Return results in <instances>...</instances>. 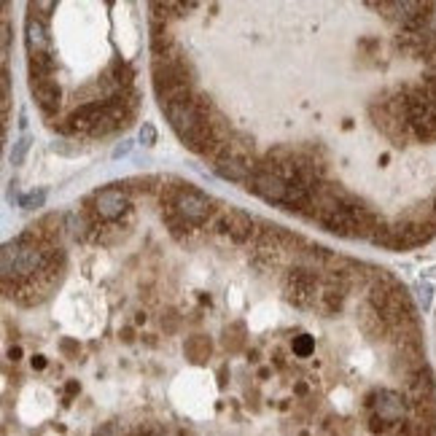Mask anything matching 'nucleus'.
Returning <instances> with one entry per match:
<instances>
[{
  "mask_svg": "<svg viewBox=\"0 0 436 436\" xmlns=\"http://www.w3.org/2000/svg\"><path fill=\"white\" fill-rule=\"evenodd\" d=\"M30 89H32V97H35L38 108L44 111L46 116H51V113H57V111H60L62 89H60V84H57L54 78H46V81H35V84H30Z\"/></svg>",
  "mask_w": 436,
  "mask_h": 436,
  "instance_id": "9d476101",
  "label": "nucleus"
},
{
  "mask_svg": "<svg viewBox=\"0 0 436 436\" xmlns=\"http://www.w3.org/2000/svg\"><path fill=\"white\" fill-rule=\"evenodd\" d=\"M51 151H57V154H65V156H75V154H81V146H70L68 140H54L51 143Z\"/></svg>",
  "mask_w": 436,
  "mask_h": 436,
  "instance_id": "b1692460",
  "label": "nucleus"
},
{
  "mask_svg": "<svg viewBox=\"0 0 436 436\" xmlns=\"http://www.w3.org/2000/svg\"><path fill=\"white\" fill-rule=\"evenodd\" d=\"M30 143L32 137L27 135V132H22V137L14 143V149H11V165H22L25 162V156H27V151H30Z\"/></svg>",
  "mask_w": 436,
  "mask_h": 436,
  "instance_id": "6ab92c4d",
  "label": "nucleus"
},
{
  "mask_svg": "<svg viewBox=\"0 0 436 436\" xmlns=\"http://www.w3.org/2000/svg\"><path fill=\"white\" fill-rule=\"evenodd\" d=\"M211 356V340L208 337H189L186 340V359L194 363H202Z\"/></svg>",
  "mask_w": 436,
  "mask_h": 436,
  "instance_id": "dca6fc26",
  "label": "nucleus"
},
{
  "mask_svg": "<svg viewBox=\"0 0 436 436\" xmlns=\"http://www.w3.org/2000/svg\"><path fill=\"white\" fill-rule=\"evenodd\" d=\"M213 170H216L218 178L232 181V183H248L251 181V175H254L251 167L237 162V159H232V156H221V159H216V162H213Z\"/></svg>",
  "mask_w": 436,
  "mask_h": 436,
  "instance_id": "9b49d317",
  "label": "nucleus"
},
{
  "mask_svg": "<svg viewBox=\"0 0 436 436\" xmlns=\"http://www.w3.org/2000/svg\"><path fill=\"white\" fill-rule=\"evenodd\" d=\"M149 44H151V54L156 57V54L170 51V49L175 46V41H173V35H170V30H167V25H151Z\"/></svg>",
  "mask_w": 436,
  "mask_h": 436,
  "instance_id": "2eb2a0df",
  "label": "nucleus"
},
{
  "mask_svg": "<svg viewBox=\"0 0 436 436\" xmlns=\"http://www.w3.org/2000/svg\"><path fill=\"white\" fill-rule=\"evenodd\" d=\"M30 363H32V369H35V372H41V369H46V356H32L30 359Z\"/></svg>",
  "mask_w": 436,
  "mask_h": 436,
  "instance_id": "bb28decb",
  "label": "nucleus"
},
{
  "mask_svg": "<svg viewBox=\"0 0 436 436\" xmlns=\"http://www.w3.org/2000/svg\"><path fill=\"white\" fill-rule=\"evenodd\" d=\"M27 11L46 22V19L51 16V11H57V3H30V6H27Z\"/></svg>",
  "mask_w": 436,
  "mask_h": 436,
  "instance_id": "4be33fe9",
  "label": "nucleus"
},
{
  "mask_svg": "<svg viewBox=\"0 0 436 436\" xmlns=\"http://www.w3.org/2000/svg\"><path fill=\"white\" fill-rule=\"evenodd\" d=\"M54 68H57V62H54V57H51V51H49V54H38V57H30V60H27L30 84L51 78V75H54Z\"/></svg>",
  "mask_w": 436,
  "mask_h": 436,
  "instance_id": "ddd939ff",
  "label": "nucleus"
},
{
  "mask_svg": "<svg viewBox=\"0 0 436 436\" xmlns=\"http://www.w3.org/2000/svg\"><path fill=\"white\" fill-rule=\"evenodd\" d=\"M8 359H11V361H19V359H22V347H11V350H8Z\"/></svg>",
  "mask_w": 436,
  "mask_h": 436,
  "instance_id": "c85d7f7f",
  "label": "nucleus"
},
{
  "mask_svg": "<svg viewBox=\"0 0 436 436\" xmlns=\"http://www.w3.org/2000/svg\"><path fill=\"white\" fill-rule=\"evenodd\" d=\"M25 44H27V54L30 57L49 54V46H51L49 27H46L44 19H38L35 14H27V19H25Z\"/></svg>",
  "mask_w": 436,
  "mask_h": 436,
  "instance_id": "1a4fd4ad",
  "label": "nucleus"
},
{
  "mask_svg": "<svg viewBox=\"0 0 436 436\" xmlns=\"http://www.w3.org/2000/svg\"><path fill=\"white\" fill-rule=\"evenodd\" d=\"M350 286H353L350 278L340 275V272H329V275L320 280V297H318V307H320V313L329 316V318L340 316L342 307H345Z\"/></svg>",
  "mask_w": 436,
  "mask_h": 436,
  "instance_id": "423d86ee",
  "label": "nucleus"
},
{
  "mask_svg": "<svg viewBox=\"0 0 436 436\" xmlns=\"http://www.w3.org/2000/svg\"><path fill=\"white\" fill-rule=\"evenodd\" d=\"M84 205H87V211H81V213H84L94 226L116 224L121 216H127L130 208H132L130 192H127L121 183H113V186H106V189H97Z\"/></svg>",
  "mask_w": 436,
  "mask_h": 436,
  "instance_id": "f257e3e1",
  "label": "nucleus"
},
{
  "mask_svg": "<svg viewBox=\"0 0 436 436\" xmlns=\"http://www.w3.org/2000/svg\"><path fill=\"white\" fill-rule=\"evenodd\" d=\"M0 87H3V121H8V111H11V73H8L6 65H3V73H0Z\"/></svg>",
  "mask_w": 436,
  "mask_h": 436,
  "instance_id": "a211bd4d",
  "label": "nucleus"
},
{
  "mask_svg": "<svg viewBox=\"0 0 436 436\" xmlns=\"http://www.w3.org/2000/svg\"><path fill=\"white\" fill-rule=\"evenodd\" d=\"M65 391H68V396H75V393L81 391V385H78V382H68V388H65Z\"/></svg>",
  "mask_w": 436,
  "mask_h": 436,
  "instance_id": "c756f323",
  "label": "nucleus"
},
{
  "mask_svg": "<svg viewBox=\"0 0 436 436\" xmlns=\"http://www.w3.org/2000/svg\"><path fill=\"white\" fill-rule=\"evenodd\" d=\"M106 75L113 81V84H119L121 89H135V87H132V78H135V73H132V68H130L124 60H119V57L108 65Z\"/></svg>",
  "mask_w": 436,
  "mask_h": 436,
  "instance_id": "4468645a",
  "label": "nucleus"
},
{
  "mask_svg": "<svg viewBox=\"0 0 436 436\" xmlns=\"http://www.w3.org/2000/svg\"><path fill=\"white\" fill-rule=\"evenodd\" d=\"M291 350H294V356H297V359H310V356H313V350H316V340H313L310 334H299V337H294Z\"/></svg>",
  "mask_w": 436,
  "mask_h": 436,
  "instance_id": "f3484780",
  "label": "nucleus"
},
{
  "mask_svg": "<svg viewBox=\"0 0 436 436\" xmlns=\"http://www.w3.org/2000/svg\"><path fill=\"white\" fill-rule=\"evenodd\" d=\"M0 35H3V65H6V60H8V49H11V27H8V22H3Z\"/></svg>",
  "mask_w": 436,
  "mask_h": 436,
  "instance_id": "393cba45",
  "label": "nucleus"
},
{
  "mask_svg": "<svg viewBox=\"0 0 436 436\" xmlns=\"http://www.w3.org/2000/svg\"><path fill=\"white\" fill-rule=\"evenodd\" d=\"M434 224H436V205H434Z\"/></svg>",
  "mask_w": 436,
  "mask_h": 436,
  "instance_id": "7c9ffc66",
  "label": "nucleus"
},
{
  "mask_svg": "<svg viewBox=\"0 0 436 436\" xmlns=\"http://www.w3.org/2000/svg\"><path fill=\"white\" fill-rule=\"evenodd\" d=\"M62 350H65V353H78V345H75V342H70V340H65V342H62Z\"/></svg>",
  "mask_w": 436,
  "mask_h": 436,
  "instance_id": "cd10ccee",
  "label": "nucleus"
},
{
  "mask_svg": "<svg viewBox=\"0 0 436 436\" xmlns=\"http://www.w3.org/2000/svg\"><path fill=\"white\" fill-rule=\"evenodd\" d=\"M245 189H248L251 194L261 197L264 202H272V205H283L286 192H288V183L283 181L280 175H275L272 170H267V167H256L254 175H251V181L245 183Z\"/></svg>",
  "mask_w": 436,
  "mask_h": 436,
  "instance_id": "0eeeda50",
  "label": "nucleus"
},
{
  "mask_svg": "<svg viewBox=\"0 0 436 436\" xmlns=\"http://www.w3.org/2000/svg\"><path fill=\"white\" fill-rule=\"evenodd\" d=\"M173 208L181 213L183 218L189 221V224L194 226V229H202V226H208V221L216 218V213H213V199L208 194H202L199 189L194 186H189V183H183L181 192L175 194V202H173Z\"/></svg>",
  "mask_w": 436,
  "mask_h": 436,
  "instance_id": "39448f33",
  "label": "nucleus"
},
{
  "mask_svg": "<svg viewBox=\"0 0 436 436\" xmlns=\"http://www.w3.org/2000/svg\"><path fill=\"white\" fill-rule=\"evenodd\" d=\"M132 146H135V143H132V140H121L119 146H116V149H113V159H121V156H127V154H130V151H132Z\"/></svg>",
  "mask_w": 436,
  "mask_h": 436,
  "instance_id": "a878e982",
  "label": "nucleus"
},
{
  "mask_svg": "<svg viewBox=\"0 0 436 436\" xmlns=\"http://www.w3.org/2000/svg\"><path fill=\"white\" fill-rule=\"evenodd\" d=\"M366 409H369V415H375L377 421H382L396 431L399 425L406 423V415H409L412 404H409V399L404 393L391 391V388H377V391L366 396Z\"/></svg>",
  "mask_w": 436,
  "mask_h": 436,
  "instance_id": "7ed1b4c3",
  "label": "nucleus"
},
{
  "mask_svg": "<svg viewBox=\"0 0 436 436\" xmlns=\"http://www.w3.org/2000/svg\"><path fill=\"white\" fill-rule=\"evenodd\" d=\"M259 229H256V218L245 211H226V237L235 245H245V242L256 240Z\"/></svg>",
  "mask_w": 436,
  "mask_h": 436,
  "instance_id": "6e6552de",
  "label": "nucleus"
},
{
  "mask_svg": "<svg viewBox=\"0 0 436 436\" xmlns=\"http://www.w3.org/2000/svg\"><path fill=\"white\" fill-rule=\"evenodd\" d=\"M415 297H418V304H421L423 313L431 310V301H434V286L431 283H418L415 286Z\"/></svg>",
  "mask_w": 436,
  "mask_h": 436,
  "instance_id": "aec40b11",
  "label": "nucleus"
},
{
  "mask_svg": "<svg viewBox=\"0 0 436 436\" xmlns=\"http://www.w3.org/2000/svg\"><path fill=\"white\" fill-rule=\"evenodd\" d=\"M162 218H165V226L170 229V235H173L175 240H181V242L189 240V235L197 232L194 226L189 224V221H186V218H183L181 213L175 211L173 205H162Z\"/></svg>",
  "mask_w": 436,
  "mask_h": 436,
  "instance_id": "f8f14e48",
  "label": "nucleus"
},
{
  "mask_svg": "<svg viewBox=\"0 0 436 436\" xmlns=\"http://www.w3.org/2000/svg\"><path fill=\"white\" fill-rule=\"evenodd\" d=\"M44 202H46V192H44V189H38V192H30V194L19 197V208H25V211L44 208Z\"/></svg>",
  "mask_w": 436,
  "mask_h": 436,
  "instance_id": "412c9836",
  "label": "nucleus"
},
{
  "mask_svg": "<svg viewBox=\"0 0 436 436\" xmlns=\"http://www.w3.org/2000/svg\"><path fill=\"white\" fill-rule=\"evenodd\" d=\"M137 140L151 149V146L156 143V127H154L151 121H143V127H140V132H137Z\"/></svg>",
  "mask_w": 436,
  "mask_h": 436,
  "instance_id": "5701e85b",
  "label": "nucleus"
},
{
  "mask_svg": "<svg viewBox=\"0 0 436 436\" xmlns=\"http://www.w3.org/2000/svg\"><path fill=\"white\" fill-rule=\"evenodd\" d=\"M406 94V124L409 135L421 143H434L436 140V103L418 87V89H404Z\"/></svg>",
  "mask_w": 436,
  "mask_h": 436,
  "instance_id": "f03ea898",
  "label": "nucleus"
},
{
  "mask_svg": "<svg viewBox=\"0 0 436 436\" xmlns=\"http://www.w3.org/2000/svg\"><path fill=\"white\" fill-rule=\"evenodd\" d=\"M318 297H320V278L316 275V270L297 264L286 272V299L297 310L316 307Z\"/></svg>",
  "mask_w": 436,
  "mask_h": 436,
  "instance_id": "20e7f679",
  "label": "nucleus"
}]
</instances>
